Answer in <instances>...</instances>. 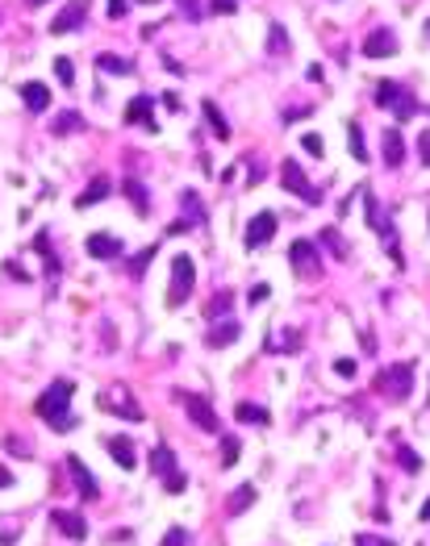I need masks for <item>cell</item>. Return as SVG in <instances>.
<instances>
[{"label":"cell","mask_w":430,"mask_h":546,"mask_svg":"<svg viewBox=\"0 0 430 546\" xmlns=\"http://www.w3.org/2000/svg\"><path fill=\"white\" fill-rule=\"evenodd\" d=\"M71 392H76V384H71V380H54L47 392H42V396L34 401V413H38V417L47 421L50 430H59V434L76 425V417L67 413V405H71Z\"/></svg>","instance_id":"6da1fadb"},{"label":"cell","mask_w":430,"mask_h":546,"mask_svg":"<svg viewBox=\"0 0 430 546\" xmlns=\"http://www.w3.org/2000/svg\"><path fill=\"white\" fill-rule=\"evenodd\" d=\"M150 471L159 475V484H163L172 497L189 488V475L176 467V451H172V447H155V451H150Z\"/></svg>","instance_id":"7a4b0ae2"},{"label":"cell","mask_w":430,"mask_h":546,"mask_svg":"<svg viewBox=\"0 0 430 546\" xmlns=\"http://www.w3.org/2000/svg\"><path fill=\"white\" fill-rule=\"evenodd\" d=\"M359 196H364V209H368V226L384 238V250H388V255L397 259V267H401V250H397V233H393V222H388V209L372 196V188H359Z\"/></svg>","instance_id":"3957f363"},{"label":"cell","mask_w":430,"mask_h":546,"mask_svg":"<svg viewBox=\"0 0 430 546\" xmlns=\"http://www.w3.org/2000/svg\"><path fill=\"white\" fill-rule=\"evenodd\" d=\"M376 104L388 109V113H397V121H405V117H414V113L422 109V104L410 96L405 84H393V80H381V84H376Z\"/></svg>","instance_id":"277c9868"},{"label":"cell","mask_w":430,"mask_h":546,"mask_svg":"<svg viewBox=\"0 0 430 546\" xmlns=\"http://www.w3.org/2000/svg\"><path fill=\"white\" fill-rule=\"evenodd\" d=\"M192 284H196V263L192 255H176L172 259V288H167V309H180L189 301Z\"/></svg>","instance_id":"5b68a950"},{"label":"cell","mask_w":430,"mask_h":546,"mask_svg":"<svg viewBox=\"0 0 430 546\" xmlns=\"http://www.w3.org/2000/svg\"><path fill=\"white\" fill-rule=\"evenodd\" d=\"M414 388V363H393L376 375V392H384L388 401H405Z\"/></svg>","instance_id":"8992f818"},{"label":"cell","mask_w":430,"mask_h":546,"mask_svg":"<svg viewBox=\"0 0 430 546\" xmlns=\"http://www.w3.org/2000/svg\"><path fill=\"white\" fill-rule=\"evenodd\" d=\"M288 263L301 279H322V255H318V242H309V238H297L288 246Z\"/></svg>","instance_id":"52a82bcc"},{"label":"cell","mask_w":430,"mask_h":546,"mask_svg":"<svg viewBox=\"0 0 430 546\" xmlns=\"http://www.w3.org/2000/svg\"><path fill=\"white\" fill-rule=\"evenodd\" d=\"M276 226H280V217H276L272 209H263V213H255V217L246 222V233H242V242H246V250H259V246H268V242L276 238Z\"/></svg>","instance_id":"ba28073f"},{"label":"cell","mask_w":430,"mask_h":546,"mask_svg":"<svg viewBox=\"0 0 430 546\" xmlns=\"http://www.w3.org/2000/svg\"><path fill=\"white\" fill-rule=\"evenodd\" d=\"M280 183H285L288 192H297L305 205H318V200H322V192L305 180V171L297 167V159H285V163H280Z\"/></svg>","instance_id":"9c48e42d"},{"label":"cell","mask_w":430,"mask_h":546,"mask_svg":"<svg viewBox=\"0 0 430 546\" xmlns=\"http://www.w3.org/2000/svg\"><path fill=\"white\" fill-rule=\"evenodd\" d=\"M100 405H109V413H113V417L143 421V409H138V401H134V396H126V388H121V384H113L109 392H100Z\"/></svg>","instance_id":"30bf717a"},{"label":"cell","mask_w":430,"mask_h":546,"mask_svg":"<svg viewBox=\"0 0 430 546\" xmlns=\"http://www.w3.org/2000/svg\"><path fill=\"white\" fill-rule=\"evenodd\" d=\"M176 401H180V405H189V417L201 425V430H205V434H217V425H222V421H217V413L209 409V401L189 396V392H176Z\"/></svg>","instance_id":"8fae6325"},{"label":"cell","mask_w":430,"mask_h":546,"mask_svg":"<svg viewBox=\"0 0 430 546\" xmlns=\"http://www.w3.org/2000/svg\"><path fill=\"white\" fill-rule=\"evenodd\" d=\"M67 471H71V480H76V492H80V501H96L100 497V488H96V475L84 467V459L80 455H67Z\"/></svg>","instance_id":"7c38bea8"},{"label":"cell","mask_w":430,"mask_h":546,"mask_svg":"<svg viewBox=\"0 0 430 546\" xmlns=\"http://www.w3.org/2000/svg\"><path fill=\"white\" fill-rule=\"evenodd\" d=\"M359 50H364V59H393V54H397V34L381 25V30H372V34L364 38Z\"/></svg>","instance_id":"4fadbf2b"},{"label":"cell","mask_w":430,"mask_h":546,"mask_svg":"<svg viewBox=\"0 0 430 546\" xmlns=\"http://www.w3.org/2000/svg\"><path fill=\"white\" fill-rule=\"evenodd\" d=\"M84 17H88V4H84V0H71V4H63V13L50 21V34H71V30L84 25Z\"/></svg>","instance_id":"5bb4252c"},{"label":"cell","mask_w":430,"mask_h":546,"mask_svg":"<svg viewBox=\"0 0 430 546\" xmlns=\"http://www.w3.org/2000/svg\"><path fill=\"white\" fill-rule=\"evenodd\" d=\"M54 526H59L71 542H84V538H88V521H84L80 513H71V509H54Z\"/></svg>","instance_id":"9a60e30c"},{"label":"cell","mask_w":430,"mask_h":546,"mask_svg":"<svg viewBox=\"0 0 430 546\" xmlns=\"http://www.w3.org/2000/svg\"><path fill=\"white\" fill-rule=\"evenodd\" d=\"M104 447H109V455H113V463H117L121 471H134V463H138V451H134V442H130V438L113 434V438H104Z\"/></svg>","instance_id":"2e32d148"},{"label":"cell","mask_w":430,"mask_h":546,"mask_svg":"<svg viewBox=\"0 0 430 546\" xmlns=\"http://www.w3.org/2000/svg\"><path fill=\"white\" fill-rule=\"evenodd\" d=\"M121 238H113V233H88V255L92 259H121Z\"/></svg>","instance_id":"e0dca14e"},{"label":"cell","mask_w":430,"mask_h":546,"mask_svg":"<svg viewBox=\"0 0 430 546\" xmlns=\"http://www.w3.org/2000/svg\"><path fill=\"white\" fill-rule=\"evenodd\" d=\"M126 126H146L150 134L159 130V126H155V117H150V96H134V100L126 104Z\"/></svg>","instance_id":"ac0fdd59"},{"label":"cell","mask_w":430,"mask_h":546,"mask_svg":"<svg viewBox=\"0 0 430 546\" xmlns=\"http://www.w3.org/2000/svg\"><path fill=\"white\" fill-rule=\"evenodd\" d=\"M384 167H388V171H397V167H401V163H405V138L397 134V130H384Z\"/></svg>","instance_id":"d6986e66"},{"label":"cell","mask_w":430,"mask_h":546,"mask_svg":"<svg viewBox=\"0 0 430 546\" xmlns=\"http://www.w3.org/2000/svg\"><path fill=\"white\" fill-rule=\"evenodd\" d=\"M21 100L30 113H47L50 109V88L47 84H21Z\"/></svg>","instance_id":"ffe728a7"},{"label":"cell","mask_w":430,"mask_h":546,"mask_svg":"<svg viewBox=\"0 0 430 546\" xmlns=\"http://www.w3.org/2000/svg\"><path fill=\"white\" fill-rule=\"evenodd\" d=\"M239 334H242V325H239V321H222V325H213V329H209V338H205V342H209L213 351H222V346L239 342Z\"/></svg>","instance_id":"44dd1931"},{"label":"cell","mask_w":430,"mask_h":546,"mask_svg":"<svg viewBox=\"0 0 430 546\" xmlns=\"http://www.w3.org/2000/svg\"><path fill=\"white\" fill-rule=\"evenodd\" d=\"M96 71H109V75H134V63H130V59H117V54H109V50H100V54H96Z\"/></svg>","instance_id":"7402d4cb"},{"label":"cell","mask_w":430,"mask_h":546,"mask_svg":"<svg viewBox=\"0 0 430 546\" xmlns=\"http://www.w3.org/2000/svg\"><path fill=\"white\" fill-rule=\"evenodd\" d=\"M251 504H255V484H239V488L230 492V501H226V513L239 517V513H246Z\"/></svg>","instance_id":"603a6c76"},{"label":"cell","mask_w":430,"mask_h":546,"mask_svg":"<svg viewBox=\"0 0 430 546\" xmlns=\"http://www.w3.org/2000/svg\"><path fill=\"white\" fill-rule=\"evenodd\" d=\"M201 113H205V121L213 126V134L222 138V142H230V121L222 117V109H217L213 100H205V104H201Z\"/></svg>","instance_id":"cb8c5ba5"},{"label":"cell","mask_w":430,"mask_h":546,"mask_svg":"<svg viewBox=\"0 0 430 546\" xmlns=\"http://www.w3.org/2000/svg\"><path fill=\"white\" fill-rule=\"evenodd\" d=\"M104 196H109V180H104V176H96V180L88 183V188H84L80 196H76V209H88V205L104 200Z\"/></svg>","instance_id":"d4e9b609"},{"label":"cell","mask_w":430,"mask_h":546,"mask_svg":"<svg viewBox=\"0 0 430 546\" xmlns=\"http://www.w3.org/2000/svg\"><path fill=\"white\" fill-rule=\"evenodd\" d=\"M393 451H397V463L405 467V475H418V471H422V459L414 455V447H410V442L393 438Z\"/></svg>","instance_id":"484cf974"},{"label":"cell","mask_w":430,"mask_h":546,"mask_svg":"<svg viewBox=\"0 0 430 546\" xmlns=\"http://www.w3.org/2000/svg\"><path fill=\"white\" fill-rule=\"evenodd\" d=\"M126 196L134 200V209H138V217H150V196H146V188H143V183H138V180H134V176L126 180Z\"/></svg>","instance_id":"4316f807"},{"label":"cell","mask_w":430,"mask_h":546,"mask_svg":"<svg viewBox=\"0 0 430 546\" xmlns=\"http://www.w3.org/2000/svg\"><path fill=\"white\" fill-rule=\"evenodd\" d=\"M234 417L246 421V425H268V409H263V405H255V401H242L239 409H234Z\"/></svg>","instance_id":"83f0119b"},{"label":"cell","mask_w":430,"mask_h":546,"mask_svg":"<svg viewBox=\"0 0 430 546\" xmlns=\"http://www.w3.org/2000/svg\"><path fill=\"white\" fill-rule=\"evenodd\" d=\"M230 309H234V292H226V288H222V292H217V296L209 301V309H205V317H209V321H217V317H226Z\"/></svg>","instance_id":"f1b7e54d"},{"label":"cell","mask_w":430,"mask_h":546,"mask_svg":"<svg viewBox=\"0 0 430 546\" xmlns=\"http://www.w3.org/2000/svg\"><path fill=\"white\" fill-rule=\"evenodd\" d=\"M318 242H322L326 250H335V259H347V255H351V246L342 242V233H338V229H330V226L318 233Z\"/></svg>","instance_id":"f546056e"},{"label":"cell","mask_w":430,"mask_h":546,"mask_svg":"<svg viewBox=\"0 0 430 546\" xmlns=\"http://www.w3.org/2000/svg\"><path fill=\"white\" fill-rule=\"evenodd\" d=\"M268 50H272V54H288V30L280 21L268 25Z\"/></svg>","instance_id":"4dcf8cb0"},{"label":"cell","mask_w":430,"mask_h":546,"mask_svg":"<svg viewBox=\"0 0 430 546\" xmlns=\"http://www.w3.org/2000/svg\"><path fill=\"white\" fill-rule=\"evenodd\" d=\"M30 246H34V250H38V255H42V259H47V275H59V272H63V263H59V259H54V250H50L47 233H38V238H34V242H30Z\"/></svg>","instance_id":"1f68e13d"},{"label":"cell","mask_w":430,"mask_h":546,"mask_svg":"<svg viewBox=\"0 0 430 546\" xmlns=\"http://www.w3.org/2000/svg\"><path fill=\"white\" fill-rule=\"evenodd\" d=\"M180 205H184L189 222H205V205H201V196H196L192 188H184V192H180Z\"/></svg>","instance_id":"d6a6232c"},{"label":"cell","mask_w":430,"mask_h":546,"mask_svg":"<svg viewBox=\"0 0 430 546\" xmlns=\"http://www.w3.org/2000/svg\"><path fill=\"white\" fill-rule=\"evenodd\" d=\"M21 538V517H0V546H13Z\"/></svg>","instance_id":"836d02e7"},{"label":"cell","mask_w":430,"mask_h":546,"mask_svg":"<svg viewBox=\"0 0 430 546\" xmlns=\"http://www.w3.org/2000/svg\"><path fill=\"white\" fill-rule=\"evenodd\" d=\"M347 138H351V159H368V146H364V134H359V126L355 121H347Z\"/></svg>","instance_id":"e575fe53"},{"label":"cell","mask_w":430,"mask_h":546,"mask_svg":"<svg viewBox=\"0 0 430 546\" xmlns=\"http://www.w3.org/2000/svg\"><path fill=\"white\" fill-rule=\"evenodd\" d=\"M155 250H159V246H155V242H150V246H146L143 255H134V259H130V275H134V279H143L146 263H150V259H155Z\"/></svg>","instance_id":"d590c367"},{"label":"cell","mask_w":430,"mask_h":546,"mask_svg":"<svg viewBox=\"0 0 430 546\" xmlns=\"http://www.w3.org/2000/svg\"><path fill=\"white\" fill-rule=\"evenodd\" d=\"M54 75L63 80V88H71V84H76V67H71V59H54Z\"/></svg>","instance_id":"8d00e7d4"},{"label":"cell","mask_w":430,"mask_h":546,"mask_svg":"<svg viewBox=\"0 0 430 546\" xmlns=\"http://www.w3.org/2000/svg\"><path fill=\"white\" fill-rule=\"evenodd\" d=\"M80 126H84V121H80V117H76V113H63V117H59V121H54V134H76V130H80Z\"/></svg>","instance_id":"74e56055"},{"label":"cell","mask_w":430,"mask_h":546,"mask_svg":"<svg viewBox=\"0 0 430 546\" xmlns=\"http://www.w3.org/2000/svg\"><path fill=\"white\" fill-rule=\"evenodd\" d=\"M159 546H189V530H184V526H172V530L163 534V542H159Z\"/></svg>","instance_id":"f35d334b"},{"label":"cell","mask_w":430,"mask_h":546,"mask_svg":"<svg viewBox=\"0 0 430 546\" xmlns=\"http://www.w3.org/2000/svg\"><path fill=\"white\" fill-rule=\"evenodd\" d=\"M301 146H305V154H313V159H322V154H326L322 134H305V138H301Z\"/></svg>","instance_id":"ab89813d"},{"label":"cell","mask_w":430,"mask_h":546,"mask_svg":"<svg viewBox=\"0 0 430 546\" xmlns=\"http://www.w3.org/2000/svg\"><path fill=\"white\" fill-rule=\"evenodd\" d=\"M4 451H8V455H17V459H30V447H25L17 434H8V438H4Z\"/></svg>","instance_id":"60d3db41"},{"label":"cell","mask_w":430,"mask_h":546,"mask_svg":"<svg viewBox=\"0 0 430 546\" xmlns=\"http://www.w3.org/2000/svg\"><path fill=\"white\" fill-rule=\"evenodd\" d=\"M242 455V447H239V438H226V447H222V463L230 467V463H239Z\"/></svg>","instance_id":"b9f144b4"},{"label":"cell","mask_w":430,"mask_h":546,"mask_svg":"<svg viewBox=\"0 0 430 546\" xmlns=\"http://www.w3.org/2000/svg\"><path fill=\"white\" fill-rule=\"evenodd\" d=\"M268 292H272L268 284H255V288L246 292V301H251V305H259V301H268Z\"/></svg>","instance_id":"7bdbcfd3"},{"label":"cell","mask_w":430,"mask_h":546,"mask_svg":"<svg viewBox=\"0 0 430 546\" xmlns=\"http://www.w3.org/2000/svg\"><path fill=\"white\" fill-rule=\"evenodd\" d=\"M418 154H422V163L430 167V130H422V138H418Z\"/></svg>","instance_id":"ee69618b"},{"label":"cell","mask_w":430,"mask_h":546,"mask_svg":"<svg viewBox=\"0 0 430 546\" xmlns=\"http://www.w3.org/2000/svg\"><path fill=\"white\" fill-rule=\"evenodd\" d=\"M180 13H184L189 21H196V17H201V4H196V0H180Z\"/></svg>","instance_id":"f6af8a7d"},{"label":"cell","mask_w":430,"mask_h":546,"mask_svg":"<svg viewBox=\"0 0 430 546\" xmlns=\"http://www.w3.org/2000/svg\"><path fill=\"white\" fill-rule=\"evenodd\" d=\"M355 546H397V542H388V538H376V534H364V538H355Z\"/></svg>","instance_id":"bcb514c9"},{"label":"cell","mask_w":430,"mask_h":546,"mask_svg":"<svg viewBox=\"0 0 430 546\" xmlns=\"http://www.w3.org/2000/svg\"><path fill=\"white\" fill-rule=\"evenodd\" d=\"M109 17L121 21V17H126V0H109Z\"/></svg>","instance_id":"7dc6e473"},{"label":"cell","mask_w":430,"mask_h":546,"mask_svg":"<svg viewBox=\"0 0 430 546\" xmlns=\"http://www.w3.org/2000/svg\"><path fill=\"white\" fill-rule=\"evenodd\" d=\"M239 8V0H213V13H234Z\"/></svg>","instance_id":"c3c4849f"},{"label":"cell","mask_w":430,"mask_h":546,"mask_svg":"<svg viewBox=\"0 0 430 546\" xmlns=\"http://www.w3.org/2000/svg\"><path fill=\"white\" fill-rule=\"evenodd\" d=\"M335 371H338V375H355V359H338Z\"/></svg>","instance_id":"681fc988"},{"label":"cell","mask_w":430,"mask_h":546,"mask_svg":"<svg viewBox=\"0 0 430 546\" xmlns=\"http://www.w3.org/2000/svg\"><path fill=\"white\" fill-rule=\"evenodd\" d=\"M163 104H167L172 113H180V96H176V92H167V96H163Z\"/></svg>","instance_id":"f907efd6"},{"label":"cell","mask_w":430,"mask_h":546,"mask_svg":"<svg viewBox=\"0 0 430 546\" xmlns=\"http://www.w3.org/2000/svg\"><path fill=\"white\" fill-rule=\"evenodd\" d=\"M0 488H13V475H8V467H0Z\"/></svg>","instance_id":"816d5d0a"},{"label":"cell","mask_w":430,"mask_h":546,"mask_svg":"<svg viewBox=\"0 0 430 546\" xmlns=\"http://www.w3.org/2000/svg\"><path fill=\"white\" fill-rule=\"evenodd\" d=\"M418 517H422V521H430V501L422 504V509H418Z\"/></svg>","instance_id":"f5cc1de1"},{"label":"cell","mask_w":430,"mask_h":546,"mask_svg":"<svg viewBox=\"0 0 430 546\" xmlns=\"http://www.w3.org/2000/svg\"><path fill=\"white\" fill-rule=\"evenodd\" d=\"M30 4H47V0H30Z\"/></svg>","instance_id":"db71d44e"},{"label":"cell","mask_w":430,"mask_h":546,"mask_svg":"<svg viewBox=\"0 0 430 546\" xmlns=\"http://www.w3.org/2000/svg\"><path fill=\"white\" fill-rule=\"evenodd\" d=\"M143 4H155V0H143Z\"/></svg>","instance_id":"11a10c76"}]
</instances>
